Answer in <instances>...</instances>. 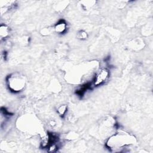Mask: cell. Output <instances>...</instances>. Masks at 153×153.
I'll use <instances>...</instances> for the list:
<instances>
[{
	"instance_id": "8",
	"label": "cell",
	"mask_w": 153,
	"mask_h": 153,
	"mask_svg": "<svg viewBox=\"0 0 153 153\" xmlns=\"http://www.w3.org/2000/svg\"><path fill=\"white\" fill-rule=\"evenodd\" d=\"M47 151L49 152H56L58 149V146L56 143H53L49 145V146L47 148Z\"/></svg>"
},
{
	"instance_id": "7",
	"label": "cell",
	"mask_w": 153,
	"mask_h": 153,
	"mask_svg": "<svg viewBox=\"0 0 153 153\" xmlns=\"http://www.w3.org/2000/svg\"><path fill=\"white\" fill-rule=\"evenodd\" d=\"M76 37H77L79 40H85L88 38V34L85 30H80L77 32V34H76Z\"/></svg>"
},
{
	"instance_id": "5",
	"label": "cell",
	"mask_w": 153,
	"mask_h": 153,
	"mask_svg": "<svg viewBox=\"0 0 153 153\" xmlns=\"http://www.w3.org/2000/svg\"><path fill=\"white\" fill-rule=\"evenodd\" d=\"M10 31V28L7 25L5 24H2L0 26V37H1V40L6 39L9 36Z\"/></svg>"
},
{
	"instance_id": "4",
	"label": "cell",
	"mask_w": 153,
	"mask_h": 153,
	"mask_svg": "<svg viewBox=\"0 0 153 153\" xmlns=\"http://www.w3.org/2000/svg\"><path fill=\"white\" fill-rule=\"evenodd\" d=\"M67 28L68 26L66 22L64 20L61 19L55 25L54 31L57 34H62L66 31Z\"/></svg>"
},
{
	"instance_id": "2",
	"label": "cell",
	"mask_w": 153,
	"mask_h": 153,
	"mask_svg": "<svg viewBox=\"0 0 153 153\" xmlns=\"http://www.w3.org/2000/svg\"><path fill=\"white\" fill-rule=\"evenodd\" d=\"M7 85L10 92L19 93L22 92L26 86L25 76L19 73H13L7 77Z\"/></svg>"
},
{
	"instance_id": "9",
	"label": "cell",
	"mask_w": 153,
	"mask_h": 153,
	"mask_svg": "<svg viewBox=\"0 0 153 153\" xmlns=\"http://www.w3.org/2000/svg\"><path fill=\"white\" fill-rule=\"evenodd\" d=\"M50 33L49 29H43V32L42 33L43 35H48Z\"/></svg>"
},
{
	"instance_id": "1",
	"label": "cell",
	"mask_w": 153,
	"mask_h": 153,
	"mask_svg": "<svg viewBox=\"0 0 153 153\" xmlns=\"http://www.w3.org/2000/svg\"><path fill=\"white\" fill-rule=\"evenodd\" d=\"M135 138L129 134L119 133L109 138L107 142V146L111 149L119 148L126 145L132 144Z\"/></svg>"
},
{
	"instance_id": "6",
	"label": "cell",
	"mask_w": 153,
	"mask_h": 153,
	"mask_svg": "<svg viewBox=\"0 0 153 153\" xmlns=\"http://www.w3.org/2000/svg\"><path fill=\"white\" fill-rule=\"evenodd\" d=\"M67 109H68V108H67L66 105H62L58 107V108L57 109V112L60 117H63V116H65V114L67 112Z\"/></svg>"
},
{
	"instance_id": "3",
	"label": "cell",
	"mask_w": 153,
	"mask_h": 153,
	"mask_svg": "<svg viewBox=\"0 0 153 153\" xmlns=\"http://www.w3.org/2000/svg\"><path fill=\"white\" fill-rule=\"evenodd\" d=\"M110 76L109 70L106 68L100 69L95 75L93 84L94 86L98 87L105 83Z\"/></svg>"
},
{
	"instance_id": "10",
	"label": "cell",
	"mask_w": 153,
	"mask_h": 153,
	"mask_svg": "<svg viewBox=\"0 0 153 153\" xmlns=\"http://www.w3.org/2000/svg\"><path fill=\"white\" fill-rule=\"evenodd\" d=\"M2 56H3V58L4 59V60H6L7 59V53L6 51H4L3 53Z\"/></svg>"
}]
</instances>
